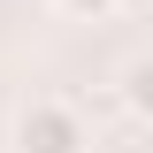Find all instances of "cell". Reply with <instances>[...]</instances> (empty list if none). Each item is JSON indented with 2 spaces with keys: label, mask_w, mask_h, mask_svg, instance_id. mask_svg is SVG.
Returning <instances> with one entry per match:
<instances>
[{
  "label": "cell",
  "mask_w": 153,
  "mask_h": 153,
  "mask_svg": "<svg viewBox=\"0 0 153 153\" xmlns=\"http://www.w3.org/2000/svg\"><path fill=\"white\" fill-rule=\"evenodd\" d=\"M8 146H16V153H92V123H84L76 100L31 92L16 107V123H8Z\"/></svg>",
  "instance_id": "1"
},
{
  "label": "cell",
  "mask_w": 153,
  "mask_h": 153,
  "mask_svg": "<svg viewBox=\"0 0 153 153\" xmlns=\"http://www.w3.org/2000/svg\"><path fill=\"white\" fill-rule=\"evenodd\" d=\"M115 92H123V115H130V123H153V61L130 54L123 76H115Z\"/></svg>",
  "instance_id": "2"
},
{
  "label": "cell",
  "mask_w": 153,
  "mask_h": 153,
  "mask_svg": "<svg viewBox=\"0 0 153 153\" xmlns=\"http://www.w3.org/2000/svg\"><path fill=\"white\" fill-rule=\"evenodd\" d=\"M61 16H76V23H107L115 8H130V0H54Z\"/></svg>",
  "instance_id": "3"
}]
</instances>
